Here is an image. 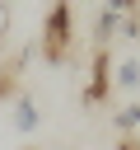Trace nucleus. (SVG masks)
Segmentation results:
<instances>
[{"label": "nucleus", "instance_id": "obj_1", "mask_svg": "<svg viewBox=\"0 0 140 150\" xmlns=\"http://www.w3.org/2000/svg\"><path fill=\"white\" fill-rule=\"evenodd\" d=\"M70 52H75V14H70V0H51L47 23H42V56H47V66H65Z\"/></svg>", "mask_w": 140, "mask_h": 150}, {"label": "nucleus", "instance_id": "obj_2", "mask_svg": "<svg viewBox=\"0 0 140 150\" xmlns=\"http://www.w3.org/2000/svg\"><path fill=\"white\" fill-rule=\"evenodd\" d=\"M107 94H112V56H107V47H93L89 84H84V103H103Z\"/></svg>", "mask_w": 140, "mask_h": 150}, {"label": "nucleus", "instance_id": "obj_3", "mask_svg": "<svg viewBox=\"0 0 140 150\" xmlns=\"http://www.w3.org/2000/svg\"><path fill=\"white\" fill-rule=\"evenodd\" d=\"M37 127H42V112H37V103H33L28 94H19V98H14V131L33 136Z\"/></svg>", "mask_w": 140, "mask_h": 150}, {"label": "nucleus", "instance_id": "obj_4", "mask_svg": "<svg viewBox=\"0 0 140 150\" xmlns=\"http://www.w3.org/2000/svg\"><path fill=\"white\" fill-rule=\"evenodd\" d=\"M112 89H126V94H140V56H126L112 66Z\"/></svg>", "mask_w": 140, "mask_h": 150}, {"label": "nucleus", "instance_id": "obj_5", "mask_svg": "<svg viewBox=\"0 0 140 150\" xmlns=\"http://www.w3.org/2000/svg\"><path fill=\"white\" fill-rule=\"evenodd\" d=\"M117 33H121V14H117V9H103V14L93 19V47H107Z\"/></svg>", "mask_w": 140, "mask_h": 150}, {"label": "nucleus", "instance_id": "obj_6", "mask_svg": "<svg viewBox=\"0 0 140 150\" xmlns=\"http://www.w3.org/2000/svg\"><path fill=\"white\" fill-rule=\"evenodd\" d=\"M112 122H117L121 131H135V127H140V103H126V108H121Z\"/></svg>", "mask_w": 140, "mask_h": 150}, {"label": "nucleus", "instance_id": "obj_7", "mask_svg": "<svg viewBox=\"0 0 140 150\" xmlns=\"http://www.w3.org/2000/svg\"><path fill=\"white\" fill-rule=\"evenodd\" d=\"M5 38H9V5L0 0V47H5Z\"/></svg>", "mask_w": 140, "mask_h": 150}, {"label": "nucleus", "instance_id": "obj_8", "mask_svg": "<svg viewBox=\"0 0 140 150\" xmlns=\"http://www.w3.org/2000/svg\"><path fill=\"white\" fill-rule=\"evenodd\" d=\"M135 5H140V0H107V9H117V14H131Z\"/></svg>", "mask_w": 140, "mask_h": 150}]
</instances>
